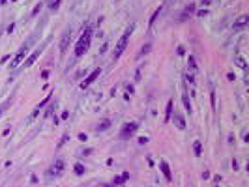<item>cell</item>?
Segmentation results:
<instances>
[{
  "mask_svg": "<svg viewBox=\"0 0 249 187\" xmlns=\"http://www.w3.org/2000/svg\"><path fill=\"white\" fill-rule=\"evenodd\" d=\"M161 10H163V8H161V6H159V8H158V10H155V11H154V15L150 17V24H154V23H155V19H158V17H159V13H161Z\"/></svg>",
  "mask_w": 249,
  "mask_h": 187,
  "instance_id": "cell-21",
  "label": "cell"
},
{
  "mask_svg": "<svg viewBox=\"0 0 249 187\" xmlns=\"http://www.w3.org/2000/svg\"><path fill=\"white\" fill-rule=\"evenodd\" d=\"M150 49H152V45H150V43H146L144 47H142V51L139 52V56H142V54H146V52H150Z\"/></svg>",
  "mask_w": 249,
  "mask_h": 187,
  "instance_id": "cell-23",
  "label": "cell"
},
{
  "mask_svg": "<svg viewBox=\"0 0 249 187\" xmlns=\"http://www.w3.org/2000/svg\"><path fill=\"white\" fill-rule=\"evenodd\" d=\"M90 154H92V150H90V148H86V150H83V152H81V155H90Z\"/></svg>",
  "mask_w": 249,
  "mask_h": 187,
  "instance_id": "cell-27",
  "label": "cell"
},
{
  "mask_svg": "<svg viewBox=\"0 0 249 187\" xmlns=\"http://www.w3.org/2000/svg\"><path fill=\"white\" fill-rule=\"evenodd\" d=\"M112 126V122L109 120V118H103L101 122H99L97 123V126H96V131H97V133H103V131H107V129H109Z\"/></svg>",
  "mask_w": 249,
  "mask_h": 187,
  "instance_id": "cell-11",
  "label": "cell"
},
{
  "mask_svg": "<svg viewBox=\"0 0 249 187\" xmlns=\"http://www.w3.org/2000/svg\"><path fill=\"white\" fill-rule=\"evenodd\" d=\"M182 101H184V107H186V110H189L191 112V101L187 98V94H182Z\"/></svg>",
  "mask_w": 249,
  "mask_h": 187,
  "instance_id": "cell-18",
  "label": "cell"
},
{
  "mask_svg": "<svg viewBox=\"0 0 249 187\" xmlns=\"http://www.w3.org/2000/svg\"><path fill=\"white\" fill-rule=\"evenodd\" d=\"M202 4H204V6H208V4H210V0H202Z\"/></svg>",
  "mask_w": 249,
  "mask_h": 187,
  "instance_id": "cell-30",
  "label": "cell"
},
{
  "mask_svg": "<svg viewBox=\"0 0 249 187\" xmlns=\"http://www.w3.org/2000/svg\"><path fill=\"white\" fill-rule=\"evenodd\" d=\"M97 187H124V185H114V183H103V185H97Z\"/></svg>",
  "mask_w": 249,
  "mask_h": 187,
  "instance_id": "cell-25",
  "label": "cell"
},
{
  "mask_svg": "<svg viewBox=\"0 0 249 187\" xmlns=\"http://www.w3.org/2000/svg\"><path fill=\"white\" fill-rule=\"evenodd\" d=\"M79 140H83V142H86V140H88V137H86V135H84V133H81V135H79Z\"/></svg>",
  "mask_w": 249,
  "mask_h": 187,
  "instance_id": "cell-26",
  "label": "cell"
},
{
  "mask_svg": "<svg viewBox=\"0 0 249 187\" xmlns=\"http://www.w3.org/2000/svg\"><path fill=\"white\" fill-rule=\"evenodd\" d=\"M49 101H51V94H47V98H45L43 101H41V103H39V105H38V107H36V110H34V112H32V118H34V116H36V114H38V112H39V110H41V109H43V107L47 105V103H49Z\"/></svg>",
  "mask_w": 249,
  "mask_h": 187,
  "instance_id": "cell-16",
  "label": "cell"
},
{
  "mask_svg": "<svg viewBox=\"0 0 249 187\" xmlns=\"http://www.w3.org/2000/svg\"><path fill=\"white\" fill-rule=\"evenodd\" d=\"M247 21H249V17H247V15H242V17H238V21L234 23V26H232V28H234V30H242V28H244V26L247 24Z\"/></svg>",
  "mask_w": 249,
  "mask_h": 187,
  "instance_id": "cell-13",
  "label": "cell"
},
{
  "mask_svg": "<svg viewBox=\"0 0 249 187\" xmlns=\"http://www.w3.org/2000/svg\"><path fill=\"white\" fill-rule=\"evenodd\" d=\"M193 150H195V155H201L202 154V144L198 142V140H195L193 142Z\"/></svg>",
  "mask_w": 249,
  "mask_h": 187,
  "instance_id": "cell-19",
  "label": "cell"
},
{
  "mask_svg": "<svg viewBox=\"0 0 249 187\" xmlns=\"http://www.w3.org/2000/svg\"><path fill=\"white\" fill-rule=\"evenodd\" d=\"M69 41H71V28H68L66 32L62 34V39H60V54L64 56L68 51V45H69Z\"/></svg>",
  "mask_w": 249,
  "mask_h": 187,
  "instance_id": "cell-6",
  "label": "cell"
},
{
  "mask_svg": "<svg viewBox=\"0 0 249 187\" xmlns=\"http://www.w3.org/2000/svg\"><path fill=\"white\" fill-rule=\"evenodd\" d=\"M43 4H45V2H39L38 6H36V8H34V11H32V17H36V15H38V13L41 11V8H43Z\"/></svg>",
  "mask_w": 249,
  "mask_h": 187,
  "instance_id": "cell-22",
  "label": "cell"
},
{
  "mask_svg": "<svg viewBox=\"0 0 249 187\" xmlns=\"http://www.w3.org/2000/svg\"><path fill=\"white\" fill-rule=\"evenodd\" d=\"M99 75H101V67H96L94 71H92V73L88 75V77H86V79H84V81L81 82V88H83V90H84V88H88V86L92 84V82H94V81L99 77Z\"/></svg>",
  "mask_w": 249,
  "mask_h": 187,
  "instance_id": "cell-7",
  "label": "cell"
},
{
  "mask_svg": "<svg viewBox=\"0 0 249 187\" xmlns=\"http://www.w3.org/2000/svg\"><path fill=\"white\" fill-rule=\"evenodd\" d=\"M41 51H43V49H41V47H38V49H36V51H34V52H32V54H30V56H28L26 60H23V62H25V67H30V66L34 64V62H36V60L39 58Z\"/></svg>",
  "mask_w": 249,
  "mask_h": 187,
  "instance_id": "cell-9",
  "label": "cell"
},
{
  "mask_svg": "<svg viewBox=\"0 0 249 187\" xmlns=\"http://www.w3.org/2000/svg\"><path fill=\"white\" fill-rule=\"evenodd\" d=\"M197 15H198V17H204V15H206V10H201V11L197 13Z\"/></svg>",
  "mask_w": 249,
  "mask_h": 187,
  "instance_id": "cell-29",
  "label": "cell"
},
{
  "mask_svg": "<svg viewBox=\"0 0 249 187\" xmlns=\"http://www.w3.org/2000/svg\"><path fill=\"white\" fill-rule=\"evenodd\" d=\"M159 169L163 172V176H165V180L170 182V180H172V172H170V167H169V163L165 161V159H161V161H159Z\"/></svg>",
  "mask_w": 249,
  "mask_h": 187,
  "instance_id": "cell-8",
  "label": "cell"
},
{
  "mask_svg": "<svg viewBox=\"0 0 249 187\" xmlns=\"http://www.w3.org/2000/svg\"><path fill=\"white\" fill-rule=\"evenodd\" d=\"M64 169H66L64 161H62V159H56V161L51 165V169L47 170V178H60L64 174Z\"/></svg>",
  "mask_w": 249,
  "mask_h": 187,
  "instance_id": "cell-5",
  "label": "cell"
},
{
  "mask_svg": "<svg viewBox=\"0 0 249 187\" xmlns=\"http://www.w3.org/2000/svg\"><path fill=\"white\" fill-rule=\"evenodd\" d=\"M187 64H189V71H191V73H193V71H197V64H195V58H193V56H189Z\"/></svg>",
  "mask_w": 249,
  "mask_h": 187,
  "instance_id": "cell-20",
  "label": "cell"
},
{
  "mask_svg": "<svg viewBox=\"0 0 249 187\" xmlns=\"http://www.w3.org/2000/svg\"><path fill=\"white\" fill-rule=\"evenodd\" d=\"M84 170H86V167H84L83 163H77L75 167H73V172H75L77 176H83V174H84Z\"/></svg>",
  "mask_w": 249,
  "mask_h": 187,
  "instance_id": "cell-17",
  "label": "cell"
},
{
  "mask_svg": "<svg viewBox=\"0 0 249 187\" xmlns=\"http://www.w3.org/2000/svg\"><path fill=\"white\" fill-rule=\"evenodd\" d=\"M41 79H49V71H47V69H45L43 73H41Z\"/></svg>",
  "mask_w": 249,
  "mask_h": 187,
  "instance_id": "cell-28",
  "label": "cell"
},
{
  "mask_svg": "<svg viewBox=\"0 0 249 187\" xmlns=\"http://www.w3.org/2000/svg\"><path fill=\"white\" fill-rule=\"evenodd\" d=\"M174 126L178 129H186V118H184L178 110H174Z\"/></svg>",
  "mask_w": 249,
  "mask_h": 187,
  "instance_id": "cell-10",
  "label": "cell"
},
{
  "mask_svg": "<svg viewBox=\"0 0 249 187\" xmlns=\"http://www.w3.org/2000/svg\"><path fill=\"white\" fill-rule=\"evenodd\" d=\"M90 43H92V26L86 24L84 30H83V36L79 38V41H77V45H75V58L84 56V52L90 49Z\"/></svg>",
  "mask_w": 249,
  "mask_h": 187,
  "instance_id": "cell-1",
  "label": "cell"
},
{
  "mask_svg": "<svg viewBox=\"0 0 249 187\" xmlns=\"http://www.w3.org/2000/svg\"><path fill=\"white\" fill-rule=\"evenodd\" d=\"M47 8L49 10H51V11H56V10H58L60 8V4H62V0H47Z\"/></svg>",
  "mask_w": 249,
  "mask_h": 187,
  "instance_id": "cell-15",
  "label": "cell"
},
{
  "mask_svg": "<svg viewBox=\"0 0 249 187\" xmlns=\"http://www.w3.org/2000/svg\"><path fill=\"white\" fill-rule=\"evenodd\" d=\"M36 38H38V36H32V38H28V39L25 41V43L21 45V49L17 51V54L13 56L11 64H10V67H11V69H15V67H19L21 64H23V60H25V56L28 54V51H30V47H32V43L36 41Z\"/></svg>",
  "mask_w": 249,
  "mask_h": 187,
  "instance_id": "cell-3",
  "label": "cell"
},
{
  "mask_svg": "<svg viewBox=\"0 0 249 187\" xmlns=\"http://www.w3.org/2000/svg\"><path fill=\"white\" fill-rule=\"evenodd\" d=\"M172 110H174V101L169 99V103H167V112H165V123L170 122V118H172Z\"/></svg>",
  "mask_w": 249,
  "mask_h": 187,
  "instance_id": "cell-14",
  "label": "cell"
},
{
  "mask_svg": "<svg viewBox=\"0 0 249 187\" xmlns=\"http://www.w3.org/2000/svg\"><path fill=\"white\" fill-rule=\"evenodd\" d=\"M137 129H139V123H137V122L124 123L122 129H120V133H118V137L122 138V140H127V138H131V137L135 135V131H137Z\"/></svg>",
  "mask_w": 249,
  "mask_h": 187,
  "instance_id": "cell-4",
  "label": "cell"
},
{
  "mask_svg": "<svg viewBox=\"0 0 249 187\" xmlns=\"http://www.w3.org/2000/svg\"><path fill=\"white\" fill-rule=\"evenodd\" d=\"M133 30H135V24H129V26H127V28L124 30L122 38L118 39V43H116V47H114V51H112V60H118V58L124 54V51L127 49V43H129V38H131Z\"/></svg>",
  "mask_w": 249,
  "mask_h": 187,
  "instance_id": "cell-2",
  "label": "cell"
},
{
  "mask_svg": "<svg viewBox=\"0 0 249 187\" xmlns=\"http://www.w3.org/2000/svg\"><path fill=\"white\" fill-rule=\"evenodd\" d=\"M193 11H195V4L186 6V10H184V11H182V15H180V21H187L191 15H193Z\"/></svg>",
  "mask_w": 249,
  "mask_h": 187,
  "instance_id": "cell-12",
  "label": "cell"
},
{
  "mask_svg": "<svg viewBox=\"0 0 249 187\" xmlns=\"http://www.w3.org/2000/svg\"><path fill=\"white\" fill-rule=\"evenodd\" d=\"M210 101H212V107H216V92H213V84H212V92H210Z\"/></svg>",
  "mask_w": 249,
  "mask_h": 187,
  "instance_id": "cell-24",
  "label": "cell"
}]
</instances>
